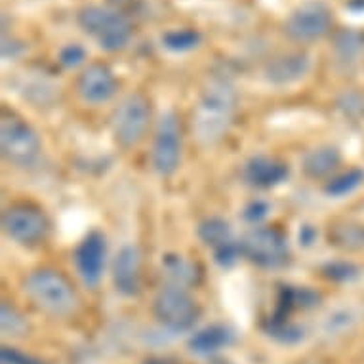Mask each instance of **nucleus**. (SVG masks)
Instances as JSON below:
<instances>
[{
  "instance_id": "obj_1",
  "label": "nucleus",
  "mask_w": 364,
  "mask_h": 364,
  "mask_svg": "<svg viewBox=\"0 0 364 364\" xmlns=\"http://www.w3.org/2000/svg\"><path fill=\"white\" fill-rule=\"evenodd\" d=\"M239 109V92L227 77L206 80L193 109L191 128L198 144L215 145L233 126Z\"/></svg>"
},
{
  "instance_id": "obj_2",
  "label": "nucleus",
  "mask_w": 364,
  "mask_h": 364,
  "mask_svg": "<svg viewBox=\"0 0 364 364\" xmlns=\"http://www.w3.org/2000/svg\"><path fill=\"white\" fill-rule=\"evenodd\" d=\"M21 287L31 304L52 318H69L80 307L77 288L60 269H33L23 277Z\"/></svg>"
},
{
  "instance_id": "obj_3",
  "label": "nucleus",
  "mask_w": 364,
  "mask_h": 364,
  "mask_svg": "<svg viewBox=\"0 0 364 364\" xmlns=\"http://www.w3.org/2000/svg\"><path fill=\"white\" fill-rule=\"evenodd\" d=\"M153 120V105L144 92H130L114 105L109 126L117 147L122 151L136 149L145 138Z\"/></svg>"
},
{
  "instance_id": "obj_4",
  "label": "nucleus",
  "mask_w": 364,
  "mask_h": 364,
  "mask_svg": "<svg viewBox=\"0 0 364 364\" xmlns=\"http://www.w3.org/2000/svg\"><path fill=\"white\" fill-rule=\"evenodd\" d=\"M78 27L105 52H120L132 41V23L124 12L114 6L90 4L78 10Z\"/></svg>"
},
{
  "instance_id": "obj_5",
  "label": "nucleus",
  "mask_w": 364,
  "mask_h": 364,
  "mask_svg": "<svg viewBox=\"0 0 364 364\" xmlns=\"http://www.w3.org/2000/svg\"><path fill=\"white\" fill-rule=\"evenodd\" d=\"M0 155L10 166L33 168L42 155L38 132L21 114L2 109L0 114Z\"/></svg>"
},
{
  "instance_id": "obj_6",
  "label": "nucleus",
  "mask_w": 364,
  "mask_h": 364,
  "mask_svg": "<svg viewBox=\"0 0 364 364\" xmlns=\"http://www.w3.org/2000/svg\"><path fill=\"white\" fill-rule=\"evenodd\" d=\"M151 311L156 323L172 334L189 332L203 315V309L195 296L189 292V288L170 282L155 294Z\"/></svg>"
},
{
  "instance_id": "obj_7",
  "label": "nucleus",
  "mask_w": 364,
  "mask_h": 364,
  "mask_svg": "<svg viewBox=\"0 0 364 364\" xmlns=\"http://www.w3.org/2000/svg\"><path fill=\"white\" fill-rule=\"evenodd\" d=\"M240 240L242 259L254 267L275 271L287 267L292 257L287 233L275 225H254Z\"/></svg>"
},
{
  "instance_id": "obj_8",
  "label": "nucleus",
  "mask_w": 364,
  "mask_h": 364,
  "mask_svg": "<svg viewBox=\"0 0 364 364\" xmlns=\"http://www.w3.org/2000/svg\"><path fill=\"white\" fill-rule=\"evenodd\" d=\"M183 159V134L178 114L166 111L156 120L153 144H151V166L161 178H170L178 172Z\"/></svg>"
},
{
  "instance_id": "obj_9",
  "label": "nucleus",
  "mask_w": 364,
  "mask_h": 364,
  "mask_svg": "<svg viewBox=\"0 0 364 364\" xmlns=\"http://www.w3.org/2000/svg\"><path fill=\"white\" fill-rule=\"evenodd\" d=\"M2 231L16 245L36 246L48 237L50 220L36 204L14 203L2 212Z\"/></svg>"
},
{
  "instance_id": "obj_10",
  "label": "nucleus",
  "mask_w": 364,
  "mask_h": 364,
  "mask_svg": "<svg viewBox=\"0 0 364 364\" xmlns=\"http://www.w3.org/2000/svg\"><path fill=\"white\" fill-rule=\"evenodd\" d=\"M332 25H334V18H332L330 8L321 0H309L290 12V16L282 23V33L292 42L311 44L328 35Z\"/></svg>"
},
{
  "instance_id": "obj_11",
  "label": "nucleus",
  "mask_w": 364,
  "mask_h": 364,
  "mask_svg": "<svg viewBox=\"0 0 364 364\" xmlns=\"http://www.w3.org/2000/svg\"><path fill=\"white\" fill-rule=\"evenodd\" d=\"M73 262L80 281L88 288H96L102 282L107 267V239L100 231H90L73 254Z\"/></svg>"
},
{
  "instance_id": "obj_12",
  "label": "nucleus",
  "mask_w": 364,
  "mask_h": 364,
  "mask_svg": "<svg viewBox=\"0 0 364 364\" xmlns=\"http://www.w3.org/2000/svg\"><path fill=\"white\" fill-rule=\"evenodd\" d=\"M119 92V80L107 63L94 61L84 67L77 78V94L88 105L109 103Z\"/></svg>"
},
{
  "instance_id": "obj_13",
  "label": "nucleus",
  "mask_w": 364,
  "mask_h": 364,
  "mask_svg": "<svg viewBox=\"0 0 364 364\" xmlns=\"http://www.w3.org/2000/svg\"><path fill=\"white\" fill-rule=\"evenodd\" d=\"M111 279L117 294L134 298L141 290V252L136 245H124L111 263Z\"/></svg>"
},
{
  "instance_id": "obj_14",
  "label": "nucleus",
  "mask_w": 364,
  "mask_h": 364,
  "mask_svg": "<svg viewBox=\"0 0 364 364\" xmlns=\"http://www.w3.org/2000/svg\"><path fill=\"white\" fill-rule=\"evenodd\" d=\"M290 176V166L277 156L254 155L242 166V179L254 189H275L282 186Z\"/></svg>"
},
{
  "instance_id": "obj_15",
  "label": "nucleus",
  "mask_w": 364,
  "mask_h": 364,
  "mask_svg": "<svg viewBox=\"0 0 364 364\" xmlns=\"http://www.w3.org/2000/svg\"><path fill=\"white\" fill-rule=\"evenodd\" d=\"M309 69V55L296 50V52H282V54L273 55L263 67V75L269 84L284 88V86H292L305 78Z\"/></svg>"
},
{
  "instance_id": "obj_16",
  "label": "nucleus",
  "mask_w": 364,
  "mask_h": 364,
  "mask_svg": "<svg viewBox=\"0 0 364 364\" xmlns=\"http://www.w3.org/2000/svg\"><path fill=\"white\" fill-rule=\"evenodd\" d=\"M341 161V151L336 145H318L301 156V172L313 181H326L340 172Z\"/></svg>"
},
{
  "instance_id": "obj_17",
  "label": "nucleus",
  "mask_w": 364,
  "mask_h": 364,
  "mask_svg": "<svg viewBox=\"0 0 364 364\" xmlns=\"http://www.w3.org/2000/svg\"><path fill=\"white\" fill-rule=\"evenodd\" d=\"M235 330L227 324H210L191 334L187 347L198 357H212L235 343Z\"/></svg>"
},
{
  "instance_id": "obj_18",
  "label": "nucleus",
  "mask_w": 364,
  "mask_h": 364,
  "mask_svg": "<svg viewBox=\"0 0 364 364\" xmlns=\"http://www.w3.org/2000/svg\"><path fill=\"white\" fill-rule=\"evenodd\" d=\"M326 240L332 248L346 254L364 252V223L357 220H336L328 225Z\"/></svg>"
},
{
  "instance_id": "obj_19",
  "label": "nucleus",
  "mask_w": 364,
  "mask_h": 364,
  "mask_svg": "<svg viewBox=\"0 0 364 364\" xmlns=\"http://www.w3.org/2000/svg\"><path fill=\"white\" fill-rule=\"evenodd\" d=\"M321 301H323V296L316 290H313V288L284 284L279 290L275 313L292 316V313H298V311L315 309V307H318Z\"/></svg>"
},
{
  "instance_id": "obj_20",
  "label": "nucleus",
  "mask_w": 364,
  "mask_h": 364,
  "mask_svg": "<svg viewBox=\"0 0 364 364\" xmlns=\"http://www.w3.org/2000/svg\"><path fill=\"white\" fill-rule=\"evenodd\" d=\"M197 237L208 250H212V254L225 248V246L233 245L237 240L231 223L221 215H208V218L198 221Z\"/></svg>"
},
{
  "instance_id": "obj_21",
  "label": "nucleus",
  "mask_w": 364,
  "mask_h": 364,
  "mask_svg": "<svg viewBox=\"0 0 364 364\" xmlns=\"http://www.w3.org/2000/svg\"><path fill=\"white\" fill-rule=\"evenodd\" d=\"M363 318V313L355 307V305H346V307H338V309L330 311L323 323V336L328 340H340L351 334L353 330L357 328L358 323Z\"/></svg>"
},
{
  "instance_id": "obj_22",
  "label": "nucleus",
  "mask_w": 364,
  "mask_h": 364,
  "mask_svg": "<svg viewBox=\"0 0 364 364\" xmlns=\"http://www.w3.org/2000/svg\"><path fill=\"white\" fill-rule=\"evenodd\" d=\"M332 50L336 60L353 65L364 55V33L355 29H340L332 36Z\"/></svg>"
},
{
  "instance_id": "obj_23",
  "label": "nucleus",
  "mask_w": 364,
  "mask_h": 364,
  "mask_svg": "<svg viewBox=\"0 0 364 364\" xmlns=\"http://www.w3.org/2000/svg\"><path fill=\"white\" fill-rule=\"evenodd\" d=\"M263 332L269 338L282 343V346H294V343H299L305 338V330L301 324L292 321V316L281 315V313H275V311L269 318H265Z\"/></svg>"
},
{
  "instance_id": "obj_24",
  "label": "nucleus",
  "mask_w": 364,
  "mask_h": 364,
  "mask_svg": "<svg viewBox=\"0 0 364 364\" xmlns=\"http://www.w3.org/2000/svg\"><path fill=\"white\" fill-rule=\"evenodd\" d=\"M162 271L166 273L168 282L170 284H178V287H193L197 284L200 271L191 259H187L181 254H166L162 256Z\"/></svg>"
},
{
  "instance_id": "obj_25",
  "label": "nucleus",
  "mask_w": 364,
  "mask_h": 364,
  "mask_svg": "<svg viewBox=\"0 0 364 364\" xmlns=\"http://www.w3.org/2000/svg\"><path fill=\"white\" fill-rule=\"evenodd\" d=\"M364 183V170L363 168L351 166L347 170H340L332 178L324 181L323 191L330 198H346L357 191L358 187Z\"/></svg>"
},
{
  "instance_id": "obj_26",
  "label": "nucleus",
  "mask_w": 364,
  "mask_h": 364,
  "mask_svg": "<svg viewBox=\"0 0 364 364\" xmlns=\"http://www.w3.org/2000/svg\"><path fill=\"white\" fill-rule=\"evenodd\" d=\"M31 324L23 311L18 309L16 305L10 301H2L0 304V332L4 338H23L29 334Z\"/></svg>"
},
{
  "instance_id": "obj_27",
  "label": "nucleus",
  "mask_w": 364,
  "mask_h": 364,
  "mask_svg": "<svg viewBox=\"0 0 364 364\" xmlns=\"http://www.w3.org/2000/svg\"><path fill=\"white\" fill-rule=\"evenodd\" d=\"M162 46L173 54H183L198 48L203 42V35L193 27H179V29H170L162 35Z\"/></svg>"
},
{
  "instance_id": "obj_28",
  "label": "nucleus",
  "mask_w": 364,
  "mask_h": 364,
  "mask_svg": "<svg viewBox=\"0 0 364 364\" xmlns=\"http://www.w3.org/2000/svg\"><path fill=\"white\" fill-rule=\"evenodd\" d=\"M321 275L336 284H349L364 275V269L351 259H334V262L324 263L321 267Z\"/></svg>"
},
{
  "instance_id": "obj_29",
  "label": "nucleus",
  "mask_w": 364,
  "mask_h": 364,
  "mask_svg": "<svg viewBox=\"0 0 364 364\" xmlns=\"http://www.w3.org/2000/svg\"><path fill=\"white\" fill-rule=\"evenodd\" d=\"M336 109L341 117L351 122L364 120V90L363 88H346L336 96Z\"/></svg>"
},
{
  "instance_id": "obj_30",
  "label": "nucleus",
  "mask_w": 364,
  "mask_h": 364,
  "mask_svg": "<svg viewBox=\"0 0 364 364\" xmlns=\"http://www.w3.org/2000/svg\"><path fill=\"white\" fill-rule=\"evenodd\" d=\"M84 60H86V48H84L82 44H78V42L67 44V46H63L60 50V54H58V61L65 69H75L80 63H84Z\"/></svg>"
},
{
  "instance_id": "obj_31",
  "label": "nucleus",
  "mask_w": 364,
  "mask_h": 364,
  "mask_svg": "<svg viewBox=\"0 0 364 364\" xmlns=\"http://www.w3.org/2000/svg\"><path fill=\"white\" fill-rule=\"evenodd\" d=\"M0 363L2 364H46L42 358L33 357L29 353L21 351L18 347L2 346L0 349Z\"/></svg>"
},
{
  "instance_id": "obj_32",
  "label": "nucleus",
  "mask_w": 364,
  "mask_h": 364,
  "mask_svg": "<svg viewBox=\"0 0 364 364\" xmlns=\"http://www.w3.org/2000/svg\"><path fill=\"white\" fill-rule=\"evenodd\" d=\"M269 214V204L265 200H252L245 206L242 210V215L245 220L252 225H262V221L267 218Z\"/></svg>"
},
{
  "instance_id": "obj_33",
  "label": "nucleus",
  "mask_w": 364,
  "mask_h": 364,
  "mask_svg": "<svg viewBox=\"0 0 364 364\" xmlns=\"http://www.w3.org/2000/svg\"><path fill=\"white\" fill-rule=\"evenodd\" d=\"M316 237V229L311 225H304L299 229V242L304 246H309Z\"/></svg>"
},
{
  "instance_id": "obj_34",
  "label": "nucleus",
  "mask_w": 364,
  "mask_h": 364,
  "mask_svg": "<svg viewBox=\"0 0 364 364\" xmlns=\"http://www.w3.org/2000/svg\"><path fill=\"white\" fill-rule=\"evenodd\" d=\"M144 364H178V360H173L170 357H151Z\"/></svg>"
},
{
  "instance_id": "obj_35",
  "label": "nucleus",
  "mask_w": 364,
  "mask_h": 364,
  "mask_svg": "<svg viewBox=\"0 0 364 364\" xmlns=\"http://www.w3.org/2000/svg\"><path fill=\"white\" fill-rule=\"evenodd\" d=\"M299 364H315V363H299Z\"/></svg>"
}]
</instances>
